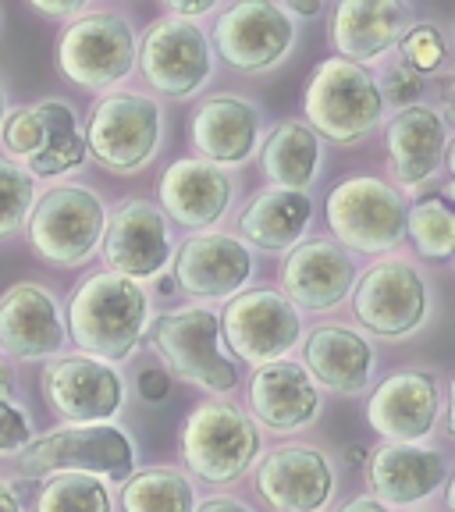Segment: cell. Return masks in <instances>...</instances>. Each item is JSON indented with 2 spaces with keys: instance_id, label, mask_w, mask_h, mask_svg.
Segmentation results:
<instances>
[{
  "instance_id": "cell-20",
  "label": "cell",
  "mask_w": 455,
  "mask_h": 512,
  "mask_svg": "<svg viewBox=\"0 0 455 512\" xmlns=\"http://www.w3.org/2000/svg\"><path fill=\"white\" fill-rule=\"evenodd\" d=\"M281 296L296 310H331L356 285L352 256L331 239H306L292 246L281 264Z\"/></svg>"
},
{
  "instance_id": "cell-19",
  "label": "cell",
  "mask_w": 455,
  "mask_h": 512,
  "mask_svg": "<svg viewBox=\"0 0 455 512\" xmlns=\"http://www.w3.org/2000/svg\"><path fill=\"white\" fill-rule=\"evenodd\" d=\"M253 278V253L224 232H200L182 242L175 256V285L196 299H228Z\"/></svg>"
},
{
  "instance_id": "cell-27",
  "label": "cell",
  "mask_w": 455,
  "mask_h": 512,
  "mask_svg": "<svg viewBox=\"0 0 455 512\" xmlns=\"http://www.w3.org/2000/svg\"><path fill=\"white\" fill-rule=\"evenodd\" d=\"M306 374L331 392L356 395L367 388L374 370V349L360 331L342 324H324L306 338Z\"/></svg>"
},
{
  "instance_id": "cell-34",
  "label": "cell",
  "mask_w": 455,
  "mask_h": 512,
  "mask_svg": "<svg viewBox=\"0 0 455 512\" xmlns=\"http://www.w3.org/2000/svg\"><path fill=\"white\" fill-rule=\"evenodd\" d=\"M32 203H36V178L18 168L15 160L0 157V239L22 228Z\"/></svg>"
},
{
  "instance_id": "cell-7",
  "label": "cell",
  "mask_w": 455,
  "mask_h": 512,
  "mask_svg": "<svg viewBox=\"0 0 455 512\" xmlns=\"http://www.w3.org/2000/svg\"><path fill=\"white\" fill-rule=\"evenodd\" d=\"M107 210L100 196L82 185H57L32 203L29 242L40 260L54 267H75L89 260L104 235Z\"/></svg>"
},
{
  "instance_id": "cell-12",
  "label": "cell",
  "mask_w": 455,
  "mask_h": 512,
  "mask_svg": "<svg viewBox=\"0 0 455 512\" xmlns=\"http://www.w3.org/2000/svg\"><path fill=\"white\" fill-rule=\"evenodd\" d=\"M50 413L68 424H111L125 402V381L111 363L93 356H64L40 377Z\"/></svg>"
},
{
  "instance_id": "cell-48",
  "label": "cell",
  "mask_w": 455,
  "mask_h": 512,
  "mask_svg": "<svg viewBox=\"0 0 455 512\" xmlns=\"http://www.w3.org/2000/svg\"><path fill=\"white\" fill-rule=\"evenodd\" d=\"M4 114L8 111H4V89H0V121H4Z\"/></svg>"
},
{
  "instance_id": "cell-28",
  "label": "cell",
  "mask_w": 455,
  "mask_h": 512,
  "mask_svg": "<svg viewBox=\"0 0 455 512\" xmlns=\"http://www.w3.org/2000/svg\"><path fill=\"white\" fill-rule=\"evenodd\" d=\"M313 214V203L306 192L264 189L253 192L239 214V228L253 246L260 249H288L296 246L306 232Z\"/></svg>"
},
{
  "instance_id": "cell-43",
  "label": "cell",
  "mask_w": 455,
  "mask_h": 512,
  "mask_svg": "<svg viewBox=\"0 0 455 512\" xmlns=\"http://www.w3.org/2000/svg\"><path fill=\"white\" fill-rule=\"evenodd\" d=\"M285 15H303V18H317L320 15V0H288V4H278Z\"/></svg>"
},
{
  "instance_id": "cell-6",
  "label": "cell",
  "mask_w": 455,
  "mask_h": 512,
  "mask_svg": "<svg viewBox=\"0 0 455 512\" xmlns=\"http://www.w3.org/2000/svg\"><path fill=\"white\" fill-rule=\"evenodd\" d=\"M136 32L121 15L86 11L61 32L57 68L82 89H111L136 68Z\"/></svg>"
},
{
  "instance_id": "cell-46",
  "label": "cell",
  "mask_w": 455,
  "mask_h": 512,
  "mask_svg": "<svg viewBox=\"0 0 455 512\" xmlns=\"http://www.w3.org/2000/svg\"><path fill=\"white\" fill-rule=\"evenodd\" d=\"M0 512H22L18 495L11 491V484H4V480H0Z\"/></svg>"
},
{
  "instance_id": "cell-40",
  "label": "cell",
  "mask_w": 455,
  "mask_h": 512,
  "mask_svg": "<svg viewBox=\"0 0 455 512\" xmlns=\"http://www.w3.org/2000/svg\"><path fill=\"white\" fill-rule=\"evenodd\" d=\"M214 8V0H168V15L182 18V22H192V18L207 15Z\"/></svg>"
},
{
  "instance_id": "cell-33",
  "label": "cell",
  "mask_w": 455,
  "mask_h": 512,
  "mask_svg": "<svg viewBox=\"0 0 455 512\" xmlns=\"http://www.w3.org/2000/svg\"><path fill=\"white\" fill-rule=\"evenodd\" d=\"M36 512H111V495L100 484V477L89 473H57L47 477Z\"/></svg>"
},
{
  "instance_id": "cell-14",
  "label": "cell",
  "mask_w": 455,
  "mask_h": 512,
  "mask_svg": "<svg viewBox=\"0 0 455 512\" xmlns=\"http://www.w3.org/2000/svg\"><path fill=\"white\" fill-rule=\"evenodd\" d=\"M210 40L196 22L160 18L143 36V79L160 96H192L210 79Z\"/></svg>"
},
{
  "instance_id": "cell-31",
  "label": "cell",
  "mask_w": 455,
  "mask_h": 512,
  "mask_svg": "<svg viewBox=\"0 0 455 512\" xmlns=\"http://www.w3.org/2000/svg\"><path fill=\"white\" fill-rule=\"evenodd\" d=\"M121 512H196V491L182 470L150 466L125 480Z\"/></svg>"
},
{
  "instance_id": "cell-2",
  "label": "cell",
  "mask_w": 455,
  "mask_h": 512,
  "mask_svg": "<svg viewBox=\"0 0 455 512\" xmlns=\"http://www.w3.org/2000/svg\"><path fill=\"white\" fill-rule=\"evenodd\" d=\"M303 111L310 118L306 128L313 136L320 132L331 143L352 146L374 132L384 104L377 93V79L363 64L328 57L324 64H317V72L306 82Z\"/></svg>"
},
{
  "instance_id": "cell-38",
  "label": "cell",
  "mask_w": 455,
  "mask_h": 512,
  "mask_svg": "<svg viewBox=\"0 0 455 512\" xmlns=\"http://www.w3.org/2000/svg\"><path fill=\"white\" fill-rule=\"evenodd\" d=\"M32 441L29 416L15 402H0V452H22Z\"/></svg>"
},
{
  "instance_id": "cell-29",
  "label": "cell",
  "mask_w": 455,
  "mask_h": 512,
  "mask_svg": "<svg viewBox=\"0 0 455 512\" xmlns=\"http://www.w3.org/2000/svg\"><path fill=\"white\" fill-rule=\"evenodd\" d=\"M317 164L320 139L303 121H285L264 143V171L274 182V189L306 192L313 185V178H317Z\"/></svg>"
},
{
  "instance_id": "cell-47",
  "label": "cell",
  "mask_w": 455,
  "mask_h": 512,
  "mask_svg": "<svg viewBox=\"0 0 455 512\" xmlns=\"http://www.w3.org/2000/svg\"><path fill=\"white\" fill-rule=\"evenodd\" d=\"M367 459H370L367 445H349V463L352 466H367Z\"/></svg>"
},
{
  "instance_id": "cell-11",
  "label": "cell",
  "mask_w": 455,
  "mask_h": 512,
  "mask_svg": "<svg viewBox=\"0 0 455 512\" xmlns=\"http://www.w3.org/2000/svg\"><path fill=\"white\" fill-rule=\"evenodd\" d=\"M352 313L370 335L406 338L427 317V285L406 260H381L352 285Z\"/></svg>"
},
{
  "instance_id": "cell-23",
  "label": "cell",
  "mask_w": 455,
  "mask_h": 512,
  "mask_svg": "<svg viewBox=\"0 0 455 512\" xmlns=\"http://www.w3.org/2000/svg\"><path fill=\"white\" fill-rule=\"evenodd\" d=\"M249 406H253L256 420L271 427L274 434H292L303 431L320 413V395L313 388L306 367H299L292 360H274L253 370Z\"/></svg>"
},
{
  "instance_id": "cell-37",
  "label": "cell",
  "mask_w": 455,
  "mask_h": 512,
  "mask_svg": "<svg viewBox=\"0 0 455 512\" xmlns=\"http://www.w3.org/2000/svg\"><path fill=\"white\" fill-rule=\"evenodd\" d=\"M377 93H381V104H395L402 107H413V100L424 93V75H416L406 61H395L384 68V79L377 82Z\"/></svg>"
},
{
  "instance_id": "cell-16",
  "label": "cell",
  "mask_w": 455,
  "mask_h": 512,
  "mask_svg": "<svg viewBox=\"0 0 455 512\" xmlns=\"http://www.w3.org/2000/svg\"><path fill=\"white\" fill-rule=\"evenodd\" d=\"M256 491L274 512H320L335 495V473L320 448L281 445L256 466Z\"/></svg>"
},
{
  "instance_id": "cell-9",
  "label": "cell",
  "mask_w": 455,
  "mask_h": 512,
  "mask_svg": "<svg viewBox=\"0 0 455 512\" xmlns=\"http://www.w3.org/2000/svg\"><path fill=\"white\" fill-rule=\"evenodd\" d=\"M157 356L171 374L207 392L228 395L239 384V367L221 352V320L214 310H178L160 317L150 335Z\"/></svg>"
},
{
  "instance_id": "cell-26",
  "label": "cell",
  "mask_w": 455,
  "mask_h": 512,
  "mask_svg": "<svg viewBox=\"0 0 455 512\" xmlns=\"http://www.w3.org/2000/svg\"><path fill=\"white\" fill-rule=\"evenodd\" d=\"M384 146L399 185H420L445 160L448 121L431 107H402L384 128Z\"/></svg>"
},
{
  "instance_id": "cell-24",
  "label": "cell",
  "mask_w": 455,
  "mask_h": 512,
  "mask_svg": "<svg viewBox=\"0 0 455 512\" xmlns=\"http://www.w3.org/2000/svg\"><path fill=\"white\" fill-rule=\"evenodd\" d=\"M192 146L207 164H246L260 136V114L242 96H210L192 111Z\"/></svg>"
},
{
  "instance_id": "cell-4",
  "label": "cell",
  "mask_w": 455,
  "mask_h": 512,
  "mask_svg": "<svg viewBox=\"0 0 455 512\" xmlns=\"http://www.w3.org/2000/svg\"><path fill=\"white\" fill-rule=\"evenodd\" d=\"M328 228L342 249L352 253H388L406 239V203L381 178L356 175L338 182L324 203Z\"/></svg>"
},
{
  "instance_id": "cell-30",
  "label": "cell",
  "mask_w": 455,
  "mask_h": 512,
  "mask_svg": "<svg viewBox=\"0 0 455 512\" xmlns=\"http://www.w3.org/2000/svg\"><path fill=\"white\" fill-rule=\"evenodd\" d=\"M36 118L43 125V150L29 160V175L32 178H54V175H68L86 160V139L79 136L75 128V111L64 100H43V104L32 107Z\"/></svg>"
},
{
  "instance_id": "cell-39",
  "label": "cell",
  "mask_w": 455,
  "mask_h": 512,
  "mask_svg": "<svg viewBox=\"0 0 455 512\" xmlns=\"http://www.w3.org/2000/svg\"><path fill=\"white\" fill-rule=\"evenodd\" d=\"M168 392H171L168 370H143V374H139V395H143L146 402H164Z\"/></svg>"
},
{
  "instance_id": "cell-45",
  "label": "cell",
  "mask_w": 455,
  "mask_h": 512,
  "mask_svg": "<svg viewBox=\"0 0 455 512\" xmlns=\"http://www.w3.org/2000/svg\"><path fill=\"white\" fill-rule=\"evenodd\" d=\"M11 392H15V370L0 360V402H11Z\"/></svg>"
},
{
  "instance_id": "cell-35",
  "label": "cell",
  "mask_w": 455,
  "mask_h": 512,
  "mask_svg": "<svg viewBox=\"0 0 455 512\" xmlns=\"http://www.w3.org/2000/svg\"><path fill=\"white\" fill-rule=\"evenodd\" d=\"M399 43H402V61H406L416 75H434L441 64H445V36H441L438 25H431V22L409 25Z\"/></svg>"
},
{
  "instance_id": "cell-25",
  "label": "cell",
  "mask_w": 455,
  "mask_h": 512,
  "mask_svg": "<svg viewBox=\"0 0 455 512\" xmlns=\"http://www.w3.org/2000/svg\"><path fill=\"white\" fill-rule=\"evenodd\" d=\"M160 203L185 228H210L232 203V178L207 160H175L160 175Z\"/></svg>"
},
{
  "instance_id": "cell-18",
  "label": "cell",
  "mask_w": 455,
  "mask_h": 512,
  "mask_svg": "<svg viewBox=\"0 0 455 512\" xmlns=\"http://www.w3.org/2000/svg\"><path fill=\"white\" fill-rule=\"evenodd\" d=\"M64 320L47 288L18 281L0 296V352L11 360H50L64 349Z\"/></svg>"
},
{
  "instance_id": "cell-17",
  "label": "cell",
  "mask_w": 455,
  "mask_h": 512,
  "mask_svg": "<svg viewBox=\"0 0 455 512\" xmlns=\"http://www.w3.org/2000/svg\"><path fill=\"white\" fill-rule=\"evenodd\" d=\"M441 413V384L427 370H399L384 377L367 402V420L384 441L413 445L427 438Z\"/></svg>"
},
{
  "instance_id": "cell-22",
  "label": "cell",
  "mask_w": 455,
  "mask_h": 512,
  "mask_svg": "<svg viewBox=\"0 0 455 512\" xmlns=\"http://www.w3.org/2000/svg\"><path fill=\"white\" fill-rule=\"evenodd\" d=\"M370 488L381 505H416L431 498L448 480V463L441 452L420 445L384 441L367 459Z\"/></svg>"
},
{
  "instance_id": "cell-15",
  "label": "cell",
  "mask_w": 455,
  "mask_h": 512,
  "mask_svg": "<svg viewBox=\"0 0 455 512\" xmlns=\"http://www.w3.org/2000/svg\"><path fill=\"white\" fill-rule=\"evenodd\" d=\"M107 271L128 281L157 278L171 260V235L168 221L153 203L128 200L114 210V217L104 224L100 235Z\"/></svg>"
},
{
  "instance_id": "cell-36",
  "label": "cell",
  "mask_w": 455,
  "mask_h": 512,
  "mask_svg": "<svg viewBox=\"0 0 455 512\" xmlns=\"http://www.w3.org/2000/svg\"><path fill=\"white\" fill-rule=\"evenodd\" d=\"M0 136H4L8 157H22V160H32L43 150V143H47L43 125L32 107H18V111L4 114V121H0Z\"/></svg>"
},
{
  "instance_id": "cell-5",
  "label": "cell",
  "mask_w": 455,
  "mask_h": 512,
  "mask_svg": "<svg viewBox=\"0 0 455 512\" xmlns=\"http://www.w3.org/2000/svg\"><path fill=\"white\" fill-rule=\"evenodd\" d=\"M260 431L235 402H203L182 427V459L207 484H232L253 466Z\"/></svg>"
},
{
  "instance_id": "cell-1",
  "label": "cell",
  "mask_w": 455,
  "mask_h": 512,
  "mask_svg": "<svg viewBox=\"0 0 455 512\" xmlns=\"http://www.w3.org/2000/svg\"><path fill=\"white\" fill-rule=\"evenodd\" d=\"M146 292L139 281L111 271L89 274L68 299V342L100 363L128 360L146 331Z\"/></svg>"
},
{
  "instance_id": "cell-41",
  "label": "cell",
  "mask_w": 455,
  "mask_h": 512,
  "mask_svg": "<svg viewBox=\"0 0 455 512\" xmlns=\"http://www.w3.org/2000/svg\"><path fill=\"white\" fill-rule=\"evenodd\" d=\"M32 11H40V15L50 18H72V15H86V4L72 0V4H43V0H32Z\"/></svg>"
},
{
  "instance_id": "cell-13",
  "label": "cell",
  "mask_w": 455,
  "mask_h": 512,
  "mask_svg": "<svg viewBox=\"0 0 455 512\" xmlns=\"http://www.w3.org/2000/svg\"><path fill=\"white\" fill-rule=\"evenodd\" d=\"M296 25L271 0H239L214 22V47L239 72H264L288 54Z\"/></svg>"
},
{
  "instance_id": "cell-21",
  "label": "cell",
  "mask_w": 455,
  "mask_h": 512,
  "mask_svg": "<svg viewBox=\"0 0 455 512\" xmlns=\"http://www.w3.org/2000/svg\"><path fill=\"white\" fill-rule=\"evenodd\" d=\"M409 29V8L399 0H338L331 11V47L342 61L363 64L392 50Z\"/></svg>"
},
{
  "instance_id": "cell-42",
  "label": "cell",
  "mask_w": 455,
  "mask_h": 512,
  "mask_svg": "<svg viewBox=\"0 0 455 512\" xmlns=\"http://www.w3.org/2000/svg\"><path fill=\"white\" fill-rule=\"evenodd\" d=\"M196 512H253V509L246 502H239V498H207V502H200Z\"/></svg>"
},
{
  "instance_id": "cell-32",
  "label": "cell",
  "mask_w": 455,
  "mask_h": 512,
  "mask_svg": "<svg viewBox=\"0 0 455 512\" xmlns=\"http://www.w3.org/2000/svg\"><path fill=\"white\" fill-rule=\"evenodd\" d=\"M406 235L427 260H448L455 249V214L445 196H427L406 210Z\"/></svg>"
},
{
  "instance_id": "cell-10",
  "label": "cell",
  "mask_w": 455,
  "mask_h": 512,
  "mask_svg": "<svg viewBox=\"0 0 455 512\" xmlns=\"http://www.w3.org/2000/svg\"><path fill=\"white\" fill-rule=\"evenodd\" d=\"M217 320H221V342H228V349L253 367L281 360L303 335L299 310L274 288L242 292L224 306Z\"/></svg>"
},
{
  "instance_id": "cell-44",
  "label": "cell",
  "mask_w": 455,
  "mask_h": 512,
  "mask_svg": "<svg viewBox=\"0 0 455 512\" xmlns=\"http://www.w3.org/2000/svg\"><path fill=\"white\" fill-rule=\"evenodd\" d=\"M342 512H388V505H381L374 495H360L352 498L349 505H342Z\"/></svg>"
},
{
  "instance_id": "cell-3",
  "label": "cell",
  "mask_w": 455,
  "mask_h": 512,
  "mask_svg": "<svg viewBox=\"0 0 455 512\" xmlns=\"http://www.w3.org/2000/svg\"><path fill=\"white\" fill-rule=\"evenodd\" d=\"M136 466V448L121 427L86 424L57 427V431L32 438L18 452V470L32 480L57 477V473H89L125 484Z\"/></svg>"
},
{
  "instance_id": "cell-8",
  "label": "cell",
  "mask_w": 455,
  "mask_h": 512,
  "mask_svg": "<svg viewBox=\"0 0 455 512\" xmlns=\"http://www.w3.org/2000/svg\"><path fill=\"white\" fill-rule=\"evenodd\" d=\"M160 118L157 100L143 93H111L93 107L86 125V150L93 153L114 175H136L160 146Z\"/></svg>"
}]
</instances>
